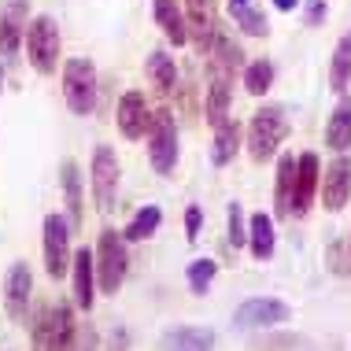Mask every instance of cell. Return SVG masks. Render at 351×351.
<instances>
[{
  "instance_id": "obj_12",
  "label": "cell",
  "mask_w": 351,
  "mask_h": 351,
  "mask_svg": "<svg viewBox=\"0 0 351 351\" xmlns=\"http://www.w3.org/2000/svg\"><path fill=\"white\" fill-rule=\"evenodd\" d=\"M71 289H74V307L93 311L97 300V255L89 248H78L71 259Z\"/></svg>"
},
{
  "instance_id": "obj_10",
  "label": "cell",
  "mask_w": 351,
  "mask_h": 351,
  "mask_svg": "<svg viewBox=\"0 0 351 351\" xmlns=\"http://www.w3.org/2000/svg\"><path fill=\"white\" fill-rule=\"evenodd\" d=\"M26 23H30V0H0V60H15L23 49Z\"/></svg>"
},
{
  "instance_id": "obj_6",
  "label": "cell",
  "mask_w": 351,
  "mask_h": 351,
  "mask_svg": "<svg viewBox=\"0 0 351 351\" xmlns=\"http://www.w3.org/2000/svg\"><path fill=\"white\" fill-rule=\"evenodd\" d=\"M41 248H45V274H49L52 281H60L63 274H71V259H74L71 226L63 222L60 215H45V222H41Z\"/></svg>"
},
{
  "instance_id": "obj_19",
  "label": "cell",
  "mask_w": 351,
  "mask_h": 351,
  "mask_svg": "<svg viewBox=\"0 0 351 351\" xmlns=\"http://www.w3.org/2000/svg\"><path fill=\"white\" fill-rule=\"evenodd\" d=\"M241 148V122L237 119H222L215 126V141H211V163L215 167H230Z\"/></svg>"
},
{
  "instance_id": "obj_24",
  "label": "cell",
  "mask_w": 351,
  "mask_h": 351,
  "mask_svg": "<svg viewBox=\"0 0 351 351\" xmlns=\"http://www.w3.org/2000/svg\"><path fill=\"white\" fill-rule=\"evenodd\" d=\"M159 226H163V207L148 204V207H141V211L130 218V226L122 230V241H126V244H141V241H148V237H156Z\"/></svg>"
},
{
  "instance_id": "obj_3",
  "label": "cell",
  "mask_w": 351,
  "mask_h": 351,
  "mask_svg": "<svg viewBox=\"0 0 351 351\" xmlns=\"http://www.w3.org/2000/svg\"><path fill=\"white\" fill-rule=\"evenodd\" d=\"M26 52H30V63L37 74H56L60 71V26H56L52 15H34L26 23V37H23Z\"/></svg>"
},
{
  "instance_id": "obj_4",
  "label": "cell",
  "mask_w": 351,
  "mask_h": 351,
  "mask_svg": "<svg viewBox=\"0 0 351 351\" xmlns=\"http://www.w3.org/2000/svg\"><path fill=\"white\" fill-rule=\"evenodd\" d=\"M289 137V119H285V108L278 104H267L252 115V126H248V152L255 163H267L274 152L281 148V141Z\"/></svg>"
},
{
  "instance_id": "obj_5",
  "label": "cell",
  "mask_w": 351,
  "mask_h": 351,
  "mask_svg": "<svg viewBox=\"0 0 351 351\" xmlns=\"http://www.w3.org/2000/svg\"><path fill=\"white\" fill-rule=\"evenodd\" d=\"M148 159L156 174H174L178 167V119L170 108H156L148 119Z\"/></svg>"
},
{
  "instance_id": "obj_31",
  "label": "cell",
  "mask_w": 351,
  "mask_h": 351,
  "mask_svg": "<svg viewBox=\"0 0 351 351\" xmlns=\"http://www.w3.org/2000/svg\"><path fill=\"white\" fill-rule=\"evenodd\" d=\"M248 244V230H244V207L230 204V248H244Z\"/></svg>"
},
{
  "instance_id": "obj_26",
  "label": "cell",
  "mask_w": 351,
  "mask_h": 351,
  "mask_svg": "<svg viewBox=\"0 0 351 351\" xmlns=\"http://www.w3.org/2000/svg\"><path fill=\"white\" fill-rule=\"evenodd\" d=\"M230 15L237 19V30H244L248 37H267V34H270L267 15L255 12L252 0H230Z\"/></svg>"
},
{
  "instance_id": "obj_27",
  "label": "cell",
  "mask_w": 351,
  "mask_h": 351,
  "mask_svg": "<svg viewBox=\"0 0 351 351\" xmlns=\"http://www.w3.org/2000/svg\"><path fill=\"white\" fill-rule=\"evenodd\" d=\"M348 82H351V34H344V37L337 41L333 63H329V85H333L340 97H344Z\"/></svg>"
},
{
  "instance_id": "obj_23",
  "label": "cell",
  "mask_w": 351,
  "mask_h": 351,
  "mask_svg": "<svg viewBox=\"0 0 351 351\" xmlns=\"http://www.w3.org/2000/svg\"><path fill=\"white\" fill-rule=\"evenodd\" d=\"M326 145L333 152H348L351 148V97H340L333 115L326 122Z\"/></svg>"
},
{
  "instance_id": "obj_16",
  "label": "cell",
  "mask_w": 351,
  "mask_h": 351,
  "mask_svg": "<svg viewBox=\"0 0 351 351\" xmlns=\"http://www.w3.org/2000/svg\"><path fill=\"white\" fill-rule=\"evenodd\" d=\"M60 189H63V207L71 215V226L78 230L85 218V196H82V170L74 159H63L60 163Z\"/></svg>"
},
{
  "instance_id": "obj_34",
  "label": "cell",
  "mask_w": 351,
  "mask_h": 351,
  "mask_svg": "<svg viewBox=\"0 0 351 351\" xmlns=\"http://www.w3.org/2000/svg\"><path fill=\"white\" fill-rule=\"evenodd\" d=\"M274 4H278V12H292V8L300 4V0H274Z\"/></svg>"
},
{
  "instance_id": "obj_29",
  "label": "cell",
  "mask_w": 351,
  "mask_h": 351,
  "mask_svg": "<svg viewBox=\"0 0 351 351\" xmlns=\"http://www.w3.org/2000/svg\"><path fill=\"white\" fill-rule=\"evenodd\" d=\"M270 85H274V63L270 60L248 63V71H244V89H248L252 97H267Z\"/></svg>"
},
{
  "instance_id": "obj_13",
  "label": "cell",
  "mask_w": 351,
  "mask_h": 351,
  "mask_svg": "<svg viewBox=\"0 0 351 351\" xmlns=\"http://www.w3.org/2000/svg\"><path fill=\"white\" fill-rule=\"evenodd\" d=\"M318 156L315 152H303L296 159V185H292V215L303 218L311 211V204H315V193H318Z\"/></svg>"
},
{
  "instance_id": "obj_18",
  "label": "cell",
  "mask_w": 351,
  "mask_h": 351,
  "mask_svg": "<svg viewBox=\"0 0 351 351\" xmlns=\"http://www.w3.org/2000/svg\"><path fill=\"white\" fill-rule=\"evenodd\" d=\"M152 15H156L159 30L167 34L170 45H189V23H185V12L178 8V0H152Z\"/></svg>"
},
{
  "instance_id": "obj_1",
  "label": "cell",
  "mask_w": 351,
  "mask_h": 351,
  "mask_svg": "<svg viewBox=\"0 0 351 351\" xmlns=\"http://www.w3.org/2000/svg\"><path fill=\"white\" fill-rule=\"evenodd\" d=\"M93 255H97V289L104 296H119V289L126 285V274H130V252H126L122 233L100 230Z\"/></svg>"
},
{
  "instance_id": "obj_22",
  "label": "cell",
  "mask_w": 351,
  "mask_h": 351,
  "mask_svg": "<svg viewBox=\"0 0 351 351\" xmlns=\"http://www.w3.org/2000/svg\"><path fill=\"white\" fill-rule=\"evenodd\" d=\"M78 340V322H74V307L67 300H60L52 307V348L49 351H74Z\"/></svg>"
},
{
  "instance_id": "obj_32",
  "label": "cell",
  "mask_w": 351,
  "mask_h": 351,
  "mask_svg": "<svg viewBox=\"0 0 351 351\" xmlns=\"http://www.w3.org/2000/svg\"><path fill=\"white\" fill-rule=\"evenodd\" d=\"M200 226H204V211L193 204L185 211V237H189V241H196V237H200Z\"/></svg>"
},
{
  "instance_id": "obj_17",
  "label": "cell",
  "mask_w": 351,
  "mask_h": 351,
  "mask_svg": "<svg viewBox=\"0 0 351 351\" xmlns=\"http://www.w3.org/2000/svg\"><path fill=\"white\" fill-rule=\"evenodd\" d=\"M159 351H215V333L204 326H178L163 333Z\"/></svg>"
},
{
  "instance_id": "obj_25",
  "label": "cell",
  "mask_w": 351,
  "mask_h": 351,
  "mask_svg": "<svg viewBox=\"0 0 351 351\" xmlns=\"http://www.w3.org/2000/svg\"><path fill=\"white\" fill-rule=\"evenodd\" d=\"M292 185H296V156H281L278 159V193H274L278 218H292Z\"/></svg>"
},
{
  "instance_id": "obj_33",
  "label": "cell",
  "mask_w": 351,
  "mask_h": 351,
  "mask_svg": "<svg viewBox=\"0 0 351 351\" xmlns=\"http://www.w3.org/2000/svg\"><path fill=\"white\" fill-rule=\"evenodd\" d=\"M322 19H326V0H311V12H307V23L318 26Z\"/></svg>"
},
{
  "instance_id": "obj_8",
  "label": "cell",
  "mask_w": 351,
  "mask_h": 351,
  "mask_svg": "<svg viewBox=\"0 0 351 351\" xmlns=\"http://www.w3.org/2000/svg\"><path fill=\"white\" fill-rule=\"evenodd\" d=\"M30 300H34V274L30 263L15 259L4 274V311L12 322H30Z\"/></svg>"
},
{
  "instance_id": "obj_11",
  "label": "cell",
  "mask_w": 351,
  "mask_h": 351,
  "mask_svg": "<svg viewBox=\"0 0 351 351\" xmlns=\"http://www.w3.org/2000/svg\"><path fill=\"white\" fill-rule=\"evenodd\" d=\"M185 23H189V41L196 45V52L207 56V49L218 37V8L215 0H185Z\"/></svg>"
},
{
  "instance_id": "obj_15",
  "label": "cell",
  "mask_w": 351,
  "mask_h": 351,
  "mask_svg": "<svg viewBox=\"0 0 351 351\" xmlns=\"http://www.w3.org/2000/svg\"><path fill=\"white\" fill-rule=\"evenodd\" d=\"M318 185H322V204H326V211L337 215L351 196V163L344 159V152L326 167V178H322Z\"/></svg>"
},
{
  "instance_id": "obj_20",
  "label": "cell",
  "mask_w": 351,
  "mask_h": 351,
  "mask_svg": "<svg viewBox=\"0 0 351 351\" xmlns=\"http://www.w3.org/2000/svg\"><path fill=\"white\" fill-rule=\"evenodd\" d=\"M248 248H252V259H259V263L274 259L278 237H274V218L267 211L252 215V222H248Z\"/></svg>"
},
{
  "instance_id": "obj_28",
  "label": "cell",
  "mask_w": 351,
  "mask_h": 351,
  "mask_svg": "<svg viewBox=\"0 0 351 351\" xmlns=\"http://www.w3.org/2000/svg\"><path fill=\"white\" fill-rule=\"evenodd\" d=\"M185 278H189V289H193V296H207V289L215 285V278H218V263L215 259H193L185 267Z\"/></svg>"
},
{
  "instance_id": "obj_35",
  "label": "cell",
  "mask_w": 351,
  "mask_h": 351,
  "mask_svg": "<svg viewBox=\"0 0 351 351\" xmlns=\"http://www.w3.org/2000/svg\"><path fill=\"white\" fill-rule=\"evenodd\" d=\"M0 85H4V74H0Z\"/></svg>"
},
{
  "instance_id": "obj_9",
  "label": "cell",
  "mask_w": 351,
  "mask_h": 351,
  "mask_svg": "<svg viewBox=\"0 0 351 351\" xmlns=\"http://www.w3.org/2000/svg\"><path fill=\"white\" fill-rule=\"evenodd\" d=\"M292 318V307L285 300H274V296H255V300H244L233 315V326L237 329H270V326H285Z\"/></svg>"
},
{
  "instance_id": "obj_21",
  "label": "cell",
  "mask_w": 351,
  "mask_h": 351,
  "mask_svg": "<svg viewBox=\"0 0 351 351\" xmlns=\"http://www.w3.org/2000/svg\"><path fill=\"white\" fill-rule=\"evenodd\" d=\"M145 74H148L152 89H156L159 97H170V93H174V85H178V67H174V60H170V56H167L163 49L148 52V60H145Z\"/></svg>"
},
{
  "instance_id": "obj_30",
  "label": "cell",
  "mask_w": 351,
  "mask_h": 351,
  "mask_svg": "<svg viewBox=\"0 0 351 351\" xmlns=\"http://www.w3.org/2000/svg\"><path fill=\"white\" fill-rule=\"evenodd\" d=\"M30 344H34V351H49L52 348V307H34Z\"/></svg>"
},
{
  "instance_id": "obj_14",
  "label": "cell",
  "mask_w": 351,
  "mask_h": 351,
  "mask_svg": "<svg viewBox=\"0 0 351 351\" xmlns=\"http://www.w3.org/2000/svg\"><path fill=\"white\" fill-rule=\"evenodd\" d=\"M148 119H152V111H148V100H145V93L130 89L126 97L119 100V111H115L119 134L126 137V141H141V137L148 134Z\"/></svg>"
},
{
  "instance_id": "obj_7",
  "label": "cell",
  "mask_w": 351,
  "mask_h": 351,
  "mask_svg": "<svg viewBox=\"0 0 351 351\" xmlns=\"http://www.w3.org/2000/svg\"><path fill=\"white\" fill-rule=\"evenodd\" d=\"M89 174H93V200H97V207H100L104 215H111V211H115V200H119V178H122L115 148L97 145Z\"/></svg>"
},
{
  "instance_id": "obj_2",
  "label": "cell",
  "mask_w": 351,
  "mask_h": 351,
  "mask_svg": "<svg viewBox=\"0 0 351 351\" xmlns=\"http://www.w3.org/2000/svg\"><path fill=\"white\" fill-rule=\"evenodd\" d=\"M97 67H93V60H85V56H71L67 63H63V100H67V108L74 115H93L97 111Z\"/></svg>"
}]
</instances>
